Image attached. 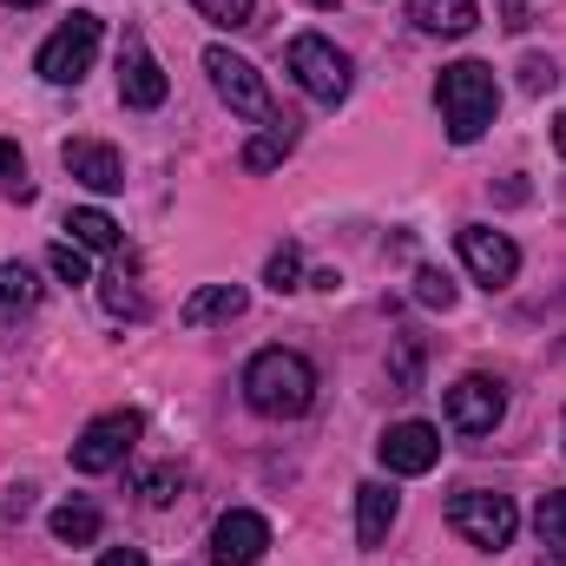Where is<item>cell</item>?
<instances>
[{
	"instance_id": "cell-34",
	"label": "cell",
	"mask_w": 566,
	"mask_h": 566,
	"mask_svg": "<svg viewBox=\"0 0 566 566\" xmlns=\"http://www.w3.org/2000/svg\"><path fill=\"white\" fill-rule=\"evenodd\" d=\"M310 7H316V13H329V7H343V0H310Z\"/></svg>"
},
{
	"instance_id": "cell-32",
	"label": "cell",
	"mask_w": 566,
	"mask_h": 566,
	"mask_svg": "<svg viewBox=\"0 0 566 566\" xmlns=\"http://www.w3.org/2000/svg\"><path fill=\"white\" fill-rule=\"evenodd\" d=\"M554 151H560V158H566V113H560V119H554Z\"/></svg>"
},
{
	"instance_id": "cell-14",
	"label": "cell",
	"mask_w": 566,
	"mask_h": 566,
	"mask_svg": "<svg viewBox=\"0 0 566 566\" xmlns=\"http://www.w3.org/2000/svg\"><path fill=\"white\" fill-rule=\"evenodd\" d=\"M396 527V488L389 481H363L356 488V547H382Z\"/></svg>"
},
{
	"instance_id": "cell-12",
	"label": "cell",
	"mask_w": 566,
	"mask_h": 566,
	"mask_svg": "<svg viewBox=\"0 0 566 566\" xmlns=\"http://www.w3.org/2000/svg\"><path fill=\"white\" fill-rule=\"evenodd\" d=\"M376 454H382V468H389V474H428V468L441 461V428L396 422L382 441H376Z\"/></svg>"
},
{
	"instance_id": "cell-9",
	"label": "cell",
	"mask_w": 566,
	"mask_h": 566,
	"mask_svg": "<svg viewBox=\"0 0 566 566\" xmlns=\"http://www.w3.org/2000/svg\"><path fill=\"white\" fill-rule=\"evenodd\" d=\"M264 554H271V521L264 514H251V507L218 514V527H211V566H258Z\"/></svg>"
},
{
	"instance_id": "cell-10",
	"label": "cell",
	"mask_w": 566,
	"mask_h": 566,
	"mask_svg": "<svg viewBox=\"0 0 566 566\" xmlns=\"http://www.w3.org/2000/svg\"><path fill=\"white\" fill-rule=\"evenodd\" d=\"M501 416H507V396H501L494 376H461L448 389V428L454 434H494Z\"/></svg>"
},
{
	"instance_id": "cell-18",
	"label": "cell",
	"mask_w": 566,
	"mask_h": 566,
	"mask_svg": "<svg viewBox=\"0 0 566 566\" xmlns=\"http://www.w3.org/2000/svg\"><path fill=\"white\" fill-rule=\"evenodd\" d=\"M66 231H73V244H80V251H119V224H113L99 205L66 211Z\"/></svg>"
},
{
	"instance_id": "cell-2",
	"label": "cell",
	"mask_w": 566,
	"mask_h": 566,
	"mask_svg": "<svg viewBox=\"0 0 566 566\" xmlns=\"http://www.w3.org/2000/svg\"><path fill=\"white\" fill-rule=\"evenodd\" d=\"M434 99H441L448 139L474 145L488 126H494V113H501V80H494V66H488V60H454V66H441Z\"/></svg>"
},
{
	"instance_id": "cell-22",
	"label": "cell",
	"mask_w": 566,
	"mask_h": 566,
	"mask_svg": "<svg viewBox=\"0 0 566 566\" xmlns=\"http://www.w3.org/2000/svg\"><path fill=\"white\" fill-rule=\"evenodd\" d=\"M534 527H541V541H547V547H560V554H566V494H541Z\"/></svg>"
},
{
	"instance_id": "cell-31",
	"label": "cell",
	"mask_w": 566,
	"mask_h": 566,
	"mask_svg": "<svg viewBox=\"0 0 566 566\" xmlns=\"http://www.w3.org/2000/svg\"><path fill=\"white\" fill-rule=\"evenodd\" d=\"M501 13H507V27H527V0H501Z\"/></svg>"
},
{
	"instance_id": "cell-13",
	"label": "cell",
	"mask_w": 566,
	"mask_h": 566,
	"mask_svg": "<svg viewBox=\"0 0 566 566\" xmlns=\"http://www.w3.org/2000/svg\"><path fill=\"white\" fill-rule=\"evenodd\" d=\"M66 171L86 185V191H119L126 185V165H119V151L113 145H99V139H66Z\"/></svg>"
},
{
	"instance_id": "cell-5",
	"label": "cell",
	"mask_w": 566,
	"mask_h": 566,
	"mask_svg": "<svg viewBox=\"0 0 566 566\" xmlns=\"http://www.w3.org/2000/svg\"><path fill=\"white\" fill-rule=\"evenodd\" d=\"M448 527H454L461 541H474V547L501 554V547L514 541V527H521V507H514L507 494H488V488H461V494L448 501Z\"/></svg>"
},
{
	"instance_id": "cell-27",
	"label": "cell",
	"mask_w": 566,
	"mask_h": 566,
	"mask_svg": "<svg viewBox=\"0 0 566 566\" xmlns=\"http://www.w3.org/2000/svg\"><path fill=\"white\" fill-rule=\"evenodd\" d=\"M106 310H113V316H145V296L126 290V277H113L106 283Z\"/></svg>"
},
{
	"instance_id": "cell-24",
	"label": "cell",
	"mask_w": 566,
	"mask_h": 566,
	"mask_svg": "<svg viewBox=\"0 0 566 566\" xmlns=\"http://www.w3.org/2000/svg\"><path fill=\"white\" fill-rule=\"evenodd\" d=\"M205 20H218V27H251L258 20V0H191Z\"/></svg>"
},
{
	"instance_id": "cell-28",
	"label": "cell",
	"mask_w": 566,
	"mask_h": 566,
	"mask_svg": "<svg viewBox=\"0 0 566 566\" xmlns=\"http://www.w3.org/2000/svg\"><path fill=\"white\" fill-rule=\"evenodd\" d=\"M178 481H185V474H178V468H158V474H145V501H151V507H165V501H171V488H178Z\"/></svg>"
},
{
	"instance_id": "cell-20",
	"label": "cell",
	"mask_w": 566,
	"mask_h": 566,
	"mask_svg": "<svg viewBox=\"0 0 566 566\" xmlns=\"http://www.w3.org/2000/svg\"><path fill=\"white\" fill-rule=\"evenodd\" d=\"M40 303V283L27 264H0V316H20V310H33Z\"/></svg>"
},
{
	"instance_id": "cell-30",
	"label": "cell",
	"mask_w": 566,
	"mask_h": 566,
	"mask_svg": "<svg viewBox=\"0 0 566 566\" xmlns=\"http://www.w3.org/2000/svg\"><path fill=\"white\" fill-rule=\"evenodd\" d=\"M99 566H145V554H139V547H106Z\"/></svg>"
},
{
	"instance_id": "cell-1",
	"label": "cell",
	"mask_w": 566,
	"mask_h": 566,
	"mask_svg": "<svg viewBox=\"0 0 566 566\" xmlns=\"http://www.w3.org/2000/svg\"><path fill=\"white\" fill-rule=\"evenodd\" d=\"M244 402L271 422H296L310 402H316V369L310 356L296 349H258L251 369H244Z\"/></svg>"
},
{
	"instance_id": "cell-16",
	"label": "cell",
	"mask_w": 566,
	"mask_h": 566,
	"mask_svg": "<svg viewBox=\"0 0 566 566\" xmlns=\"http://www.w3.org/2000/svg\"><path fill=\"white\" fill-rule=\"evenodd\" d=\"M409 20H416L422 33H448V40H461L481 13H474V0H409Z\"/></svg>"
},
{
	"instance_id": "cell-7",
	"label": "cell",
	"mask_w": 566,
	"mask_h": 566,
	"mask_svg": "<svg viewBox=\"0 0 566 566\" xmlns=\"http://www.w3.org/2000/svg\"><path fill=\"white\" fill-rule=\"evenodd\" d=\"M139 434H145L139 409H106V416H93V422L80 428V441H73V468H80V474H106V468H119V461L133 454Z\"/></svg>"
},
{
	"instance_id": "cell-29",
	"label": "cell",
	"mask_w": 566,
	"mask_h": 566,
	"mask_svg": "<svg viewBox=\"0 0 566 566\" xmlns=\"http://www.w3.org/2000/svg\"><path fill=\"white\" fill-rule=\"evenodd\" d=\"M554 80H560V73H554V60H527V66H521V86H527V93H547Z\"/></svg>"
},
{
	"instance_id": "cell-21",
	"label": "cell",
	"mask_w": 566,
	"mask_h": 566,
	"mask_svg": "<svg viewBox=\"0 0 566 566\" xmlns=\"http://www.w3.org/2000/svg\"><path fill=\"white\" fill-rule=\"evenodd\" d=\"M0 191H7V198H20V205L33 198V178H27V158H20V145H13V139H0Z\"/></svg>"
},
{
	"instance_id": "cell-8",
	"label": "cell",
	"mask_w": 566,
	"mask_h": 566,
	"mask_svg": "<svg viewBox=\"0 0 566 566\" xmlns=\"http://www.w3.org/2000/svg\"><path fill=\"white\" fill-rule=\"evenodd\" d=\"M454 251H461V264H468L474 277L488 283V290H507V283L521 277V244H514L507 231H488V224H461V231H454Z\"/></svg>"
},
{
	"instance_id": "cell-15",
	"label": "cell",
	"mask_w": 566,
	"mask_h": 566,
	"mask_svg": "<svg viewBox=\"0 0 566 566\" xmlns=\"http://www.w3.org/2000/svg\"><path fill=\"white\" fill-rule=\"evenodd\" d=\"M244 310H251V290H244V283H205V290H191L185 323H191V329H205V323H238Z\"/></svg>"
},
{
	"instance_id": "cell-19",
	"label": "cell",
	"mask_w": 566,
	"mask_h": 566,
	"mask_svg": "<svg viewBox=\"0 0 566 566\" xmlns=\"http://www.w3.org/2000/svg\"><path fill=\"white\" fill-rule=\"evenodd\" d=\"M290 151H296V126H290V119H277V126H264L258 139L244 145V171H277Z\"/></svg>"
},
{
	"instance_id": "cell-4",
	"label": "cell",
	"mask_w": 566,
	"mask_h": 566,
	"mask_svg": "<svg viewBox=\"0 0 566 566\" xmlns=\"http://www.w3.org/2000/svg\"><path fill=\"white\" fill-rule=\"evenodd\" d=\"M205 73H211L218 99H224V106H231L238 119L277 126V99H271V86L258 80V66H251L244 53H231V46H205Z\"/></svg>"
},
{
	"instance_id": "cell-33",
	"label": "cell",
	"mask_w": 566,
	"mask_h": 566,
	"mask_svg": "<svg viewBox=\"0 0 566 566\" xmlns=\"http://www.w3.org/2000/svg\"><path fill=\"white\" fill-rule=\"evenodd\" d=\"M541 566H566V554H560V547H554V554H541Z\"/></svg>"
},
{
	"instance_id": "cell-35",
	"label": "cell",
	"mask_w": 566,
	"mask_h": 566,
	"mask_svg": "<svg viewBox=\"0 0 566 566\" xmlns=\"http://www.w3.org/2000/svg\"><path fill=\"white\" fill-rule=\"evenodd\" d=\"M7 7H46V0H7Z\"/></svg>"
},
{
	"instance_id": "cell-3",
	"label": "cell",
	"mask_w": 566,
	"mask_h": 566,
	"mask_svg": "<svg viewBox=\"0 0 566 566\" xmlns=\"http://www.w3.org/2000/svg\"><path fill=\"white\" fill-rule=\"evenodd\" d=\"M283 73H290L316 106H343V99H349V86H356L349 53H343V46H329L323 33H296V40H290V53H283Z\"/></svg>"
},
{
	"instance_id": "cell-17",
	"label": "cell",
	"mask_w": 566,
	"mask_h": 566,
	"mask_svg": "<svg viewBox=\"0 0 566 566\" xmlns=\"http://www.w3.org/2000/svg\"><path fill=\"white\" fill-rule=\"evenodd\" d=\"M46 527H53L60 547H93V541H99V507H93V501H60V507L46 514Z\"/></svg>"
},
{
	"instance_id": "cell-23",
	"label": "cell",
	"mask_w": 566,
	"mask_h": 566,
	"mask_svg": "<svg viewBox=\"0 0 566 566\" xmlns=\"http://www.w3.org/2000/svg\"><path fill=\"white\" fill-rule=\"evenodd\" d=\"M264 283H271V290H296V283H303V251H296V244L271 251V264H264Z\"/></svg>"
},
{
	"instance_id": "cell-11",
	"label": "cell",
	"mask_w": 566,
	"mask_h": 566,
	"mask_svg": "<svg viewBox=\"0 0 566 566\" xmlns=\"http://www.w3.org/2000/svg\"><path fill=\"white\" fill-rule=\"evenodd\" d=\"M165 93H171L165 66L151 60V46H145L139 33H126V46H119V99L133 113H151V106H165Z\"/></svg>"
},
{
	"instance_id": "cell-25",
	"label": "cell",
	"mask_w": 566,
	"mask_h": 566,
	"mask_svg": "<svg viewBox=\"0 0 566 566\" xmlns=\"http://www.w3.org/2000/svg\"><path fill=\"white\" fill-rule=\"evenodd\" d=\"M46 264H53V277H60V283H86V277H93L80 244H53V251H46Z\"/></svg>"
},
{
	"instance_id": "cell-6",
	"label": "cell",
	"mask_w": 566,
	"mask_h": 566,
	"mask_svg": "<svg viewBox=\"0 0 566 566\" xmlns=\"http://www.w3.org/2000/svg\"><path fill=\"white\" fill-rule=\"evenodd\" d=\"M99 40H106V27H99V13H73L46 46H40V80H53V86H80L86 73H93V60H99Z\"/></svg>"
},
{
	"instance_id": "cell-26",
	"label": "cell",
	"mask_w": 566,
	"mask_h": 566,
	"mask_svg": "<svg viewBox=\"0 0 566 566\" xmlns=\"http://www.w3.org/2000/svg\"><path fill=\"white\" fill-rule=\"evenodd\" d=\"M416 296H422L428 310H448L454 303V283L441 277V271H416Z\"/></svg>"
}]
</instances>
